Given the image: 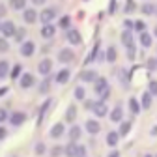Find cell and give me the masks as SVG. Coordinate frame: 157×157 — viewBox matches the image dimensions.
I'll list each match as a JSON object with an SVG mask.
<instances>
[{"instance_id": "obj_1", "label": "cell", "mask_w": 157, "mask_h": 157, "mask_svg": "<svg viewBox=\"0 0 157 157\" xmlns=\"http://www.w3.org/2000/svg\"><path fill=\"white\" fill-rule=\"evenodd\" d=\"M95 94L101 97V99H107L109 94H110V88H109V82H107V78L103 77H97V81H95Z\"/></svg>"}, {"instance_id": "obj_2", "label": "cell", "mask_w": 157, "mask_h": 157, "mask_svg": "<svg viewBox=\"0 0 157 157\" xmlns=\"http://www.w3.org/2000/svg\"><path fill=\"white\" fill-rule=\"evenodd\" d=\"M56 17V10H52V8H47V10H43L41 13H39V21H41L43 25H51V21Z\"/></svg>"}, {"instance_id": "obj_3", "label": "cell", "mask_w": 157, "mask_h": 157, "mask_svg": "<svg viewBox=\"0 0 157 157\" xmlns=\"http://www.w3.org/2000/svg\"><path fill=\"white\" fill-rule=\"evenodd\" d=\"M66 37H67V41H69V43H73V45H78V43L82 41L81 32H78V30H69V32L66 34Z\"/></svg>"}, {"instance_id": "obj_4", "label": "cell", "mask_w": 157, "mask_h": 157, "mask_svg": "<svg viewBox=\"0 0 157 157\" xmlns=\"http://www.w3.org/2000/svg\"><path fill=\"white\" fill-rule=\"evenodd\" d=\"M0 32H2L6 37H11V36H15L17 30H15V25H13L11 21H6V23L2 25V28H0Z\"/></svg>"}, {"instance_id": "obj_5", "label": "cell", "mask_w": 157, "mask_h": 157, "mask_svg": "<svg viewBox=\"0 0 157 157\" xmlns=\"http://www.w3.org/2000/svg\"><path fill=\"white\" fill-rule=\"evenodd\" d=\"M73 58H75V54H73V51H71V49H64V51H60V54H58V60L64 62V64L71 62Z\"/></svg>"}, {"instance_id": "obj_6", "label": "cell", "mask_w": 157, "mask_h": 157, "mask_svg": "<svg viewBox=\"0 0 157 157\" xmlns=\"http://www.w3.org/2000/svg\"><path fill=\"white\" fill-rule=\"evenodd\" d=\"M34 51H36V45H34L32 41H25L23 47H21V54H23V56H32Z\"/></svg>"}, {"instance_id": "obj_7", "label": "cell", "mask_w": 157, "mask_h": 157, "mask_svg": "<svg viewBox=\"0 0 157 157\" xmlns=\"http://www.w3.org/2000/svg\"><path fill=\"white\" fill-rule=\"evenodd\" d=\"M81 81H84V82L97 81V73H95V71H92V69H86V71H82V73H81Z\"/></svg>"}, {"instance_id": "obj_8", "label": "cell", "mask_w": 157, "mask_h": 157, "mask_svg": "<svg viewBox=\"0 0 157 157\" xmlns=\"http://www.w3.org/2000/svg\"><path fill=\"white\" fill-rule=\"evenodd\" d=\"M21 88H30V86H34V75H30V73H25L23 77H21Z\"/></svg>"}, {"instance_id": "obj_9", "label": "cell", "mask_w": 157, "mask_h": 157, "mask_svg": "<svg viewBox=\"0 0 157 157\" xmlns=\"http://www.w3.org/2000/svg\"><path fill=\"white\" fill-rule=\"evenodd\" d=\"M51 67H52V62L45 58V60H41V62H39V66H37V71L41 73V75H47V73L51 71Z\"/></svg>"}, {"instance_id": "obj_10", "label": "cell", "mask_w": 157, "mask_h": 157, "mask_svg": "<svg viewBox=\"0 0 157 157\" xmlns=\"http://www.w3.org/2000/svg\"><path fill=\"white\" fill-rule=\"evenodd\" d=\"M99 129H101L99 122H95V120H88V122H86V131H88V133L95 135V133H99Z\"/></svg>"}, {"instance_id": "obj_11", "label": "cell", "mask_w": 157, "mask_h": 157, "mask_svg": "<svg viewBox=\"0 0 157 157\" xmlns=\"http://www.w3.org/2000/svg\"><path fill=\"white\" fill-rule=\"evenodd\" d=\"M10 120H11V124H13V125H21V124L26 120V116H25L23 112H13Z\"/></svg>"}, {"instance_id": "obj_12", "label": "cell", "mask_w": 157, "mask_h": 157, "mask_svg": "<svg viewBox=\"0 0 157 157\" xmlns=\"http://www.w3.org/2000/svg\"><path fill=\"white\" fill-rule=\"evenodd\" d=\"M94 112L97 114V116H105L107 114V105L103 103V101H99V103H94Z\"/></svg>"}, {"instance_id": "obj_13", "label": "cell", "mask_w": 157, "mask_h": 157, "mask_svg": "<svg viewBox=\"0 0 157 157\" xmlns=\"http://www.w3.org/2000/svg\"><path fill=\"white\" fill-rule=\"evenodd\" d=\"M77 151H78V146H77L75 142H71V144H67V146L64 148V153H66L67 157H77Z\"/></svg>"}, {"instance_id": "obj_14", "label": "cell", "mask_w": 157, "mask_h": 157, "mask_svg": "<svg viewBox=\"0 0 157 157\" xmlns=\"http://www.w3.org/2000/svg\"><path fill=\"white\" fill-rule=\"evenodd\" d=\"M25 21H26L28 25L36 23V21H37V13H36L34 10H25Z\"/></svg>"}, {"instance_id": "obj_15", "label": "cell", "mask_w": 157, "mask_h": 157, "mask_svg": "<svg viewBox=\"0 0 157 157\" xmlns=\"http://www.w3.org/2000/svg\"><path fill=\"white\" fill-rule=\"evenodd\" d=\"M54 32H56V28H54L52 25H45V26L41 28V36H43L45 39H49V37H52V36H54Z\"/></svg>"}, {"instance_id": "obj_16", "label": "cell", "mask_w": 157, "mask_h": 157, "mask_svg": "<svg viewBox=\"0 0 157 157\" xmlns=\"http://www.w3.org/2000/svg\"><path fill=\"white\" fill-rule=\"evenodd\" d=\"M75 118H77V107L75 105H69L67 107V112H66V120L67 122H75Z\"/></svg>"}, {"instance_id": "obj_17", "label": "cell", "mask_w": 157, "mask_h": 157, "mask_svg": "<svg viewBox=\"0 0 157 157\" xmlns=\"http://www.w3.org/2000/svg\"><path fill=\"white\" fill-rule=\"evenodd\" d=\"M122 116H124L122 107H116V109L110 112V120H112V122H120V120H122Z\"/></svg>"}, {"instance_id": "obj_18", "label": "cell", "mask_w": 157, "mask_h": 157, "mask_svg": "<svg viewBox=\"0 0 157 157\" xmlns=\"http://www.w3.org/2000/svg\"><path fill=\"white\" fill-rule=\"evenodd\" d=\"M67 81H69V71H67V69H62L60 73L56 75V82L64 84V82H67Z\"/></svg>"}, {"instance_id": "obj_19", "label": "cell", "mask_w": 157, "mask_h": 157, "mask_svg": "<svg viewBox=\"0 0 157 157\" xmlns=\"http://www.w3.org/2000/svg\"><path fill=\"white\" fill-rule=\"evenodd\" d=\"M62 133H64V124H56V125L51 129V136H54V139L62 136Z\"/></svg>"}, {"instance_id": "obj_20", "label": "cell", "mask_w": 157, "mask_h": 157, "mask_svg": "<svg viewBox=\"0 0 157 157\" xmlns=\"http://www.w3.org/2000/svg\"><path fill=\"white\" fill-rule=\"evenodd\" d=\"M140 45L142 47H150L151 45V36L148 32H140Z\"/></svg>"}, {"instance_id": "obj_21", "label": "cell", "mask_w": 157, "mask_h": 157, "mask_svg": "<svg viewBox=\"0 0 157 157\" xmlns=\"http://www.w3.org/2000/svg\"><path fill=\"white\" fill-rule=\"evenodd\" d=\"M78 136H81V127L73 125V127H71V131H69V139H71V142L78 140Z\"/></svg>"}, {"instance_id": "obj_22", "label": "cell", "mask_w": 157, "mask_h": 157, "mask_svg": "<svg viewBox=\"0 0 157 157\" xmlns=\"http://www.w3.org/2000/svg\"><path fill=\"white\" fill-rule=\"evenodd\" d=\"M122 43L125 47H131L133 45V36H131V32H124L122 34Z\"/></svg>"}, {"instance_id": "obj_23", "label": "cell", "mask_w": 157, "mask_h": 157, "mask_svg": "<svg viewBox=\"0 0 157 157\" xmlns=\"http://www.w3.org/2000/svg\"><path fill=\"white\" fill-rule=\"evenodd\" d=\"M107 144H109V146H116V144H118V133L110 131V133L107 135Z\"/></svg>"}, {"instance_id": "obj_24", "label": "cell", "mask_w": 157, "mask_h": 157, "mask_svg": "<svg viewBox=\"0 0 157 157\" xmlns=\"http://www.w3.org/2000/svg\"><path fill=\"white\" fill-rule=\"evenodd\" d=\"M150 107H151V94L146 92L142 94V109H150Z\"/></svg>"}, {"instance_id": "obj_25", "label": "cell", "mask_w": 157, "mask_h": 157, "mask_svg": "<svg viewBox=\"0 0 157 157\" xmlns=\"http://www.w3.org/2000/svg\"><path fill=\"white\" fill-rule=\"evenodd\" d=\"M10 6L13 10H23L26 6V0H10Z\"/></svg>"}, {"instance_id": "obj_26", "label": "cell", "mask_w": 157, "mask_h": 157, "mask_svg": "<svg viewBox=\"0 0 157 157\" xmlns=\"http://www.w3.org/2000/svg\"><path fill=\"white\" fill-rule=\"evenodd\" d=\"M84 95H86V92H84L82 86H77L75 88V97H77V99H84Z\"/></svg>"}, {"instance_id": "obj_27", "label": "cell", "mask_w": 157, "mask_h": 157, "mask_svg": "<svg viewBox=\"0 0 157 157\" xmlns=\"http://www.w3.org/2000/svg\"><path fill=\"white\" fill-rule=\"evenodd\" d=\"M129 131H131V124H129V122H124L122 127H120V133H118V135H127Z\"/></svg>"}, {"instance_id": "obj_28", "label": "cell", "mask_w": 157, "mask_h": 157, "mask_svg": "<svg viewBox=\"0 0 157 157\" xmlns=\"http://www.w3.org/2000/svg\"><path fill=\"white\" fill-rule=\"evenodd\" d=\"M107 60H109V62H114V60H116V49H114V47H110V49L107 51Z\"/></svg>"}, {"instance_id": "obj_29", "label": "cell", "mask_w": 157, "mask_h": 157, "mask_svg": "<svg viewBox=\"0 0 157 157\" xmlns=\"http://www.w3.org/2000/svg\"><path fill=\"white\" fill-rule=\"evenodd\" d=\"M8 77V62H0V78Z\"/></svg>"}, {"instance_id": "obj_30", "label": "cell", "mask_w": 157, "mask_h": 157, "mask_svg": "<svg viewBox=\"0 0 157 157\" xmlns=\"http://www.w3.org/2000/svg\"><path fill=\"white\" fill-rule=\"evenodd\" d=\"M129 107H131V110H133L135 114L140 110V107H139V101H136V99H129Z\"/></svg>"}, {"instance_id": "obj_31", "label": "cell", "mask_w": 157, "mask_h": 157, "mask_svg": "<svg viewBox=\"0 0 157 157\" xmlns=\"http://www.w3.org/2000/svg\"><path fill=\"white\" fill-rule=\"evenodd\" d=\"M153 11H155L153 4H144V6H142V13H146V15H151Z\"/></svg>"}, {"instance_id": "obj_32", "label": "cell", "mask_w": 157, "mask_h": 157, "mask_svg": "<svg viewBox=\"0 0 157 157\" xmlns=\"http://www.w3.org/2000/svg\"><path fill=\"white\" fill-rule=\"evenodd\" d=\"M8 49H10V45H8V39L0 37V52H6Z\"/></svg>"}, {"instance_id": "obj_33", "label": "cell", "mask_w": 157, "mask_h": 157, "mask_svg": "<svg viewBox=\"0 0 157 157\" xmlns=\"http://www.w3.org/2000/svg\"><path fill=\"white\" fill-rule=\"evenodd\" d=\"M148 90H150V94H151V95H157V81H150Z\"/></svg>"}, {"instance_id": "obj_34", "label": "cell", "mask_w": 157, "mask_h": 157, "mask_svg": "<svg viewBox=\"0 0 157 157\" xmlns=\"http://www.w3.org/2000/svg\"><path fill=\"white\" fill-rule=\"evenodd\" d=\"M26 36V30L25 28H21V30H17L15 32V39H17V41H23V37Z\"/></svg>"}, {"instance_id": "obj_35", "label": "cell", "mask_w": 157, "mask_h": 157, "mask_svg": "<svg viewBox=\"0 0 157 157\" xmlns=\"http://www.w3.org/2000/svg\"><path fill=\"white\" fill-rule=\"evenodd\" d=\"M135 28L139 30V32H144V30H146V23H144V21H136V23H135Z\"/></svg>"}, {"instance_id": "obj_36", "label": "cell", "mask_w": 157, "mask_h": 157, "mask_svg": "<svg viewBox=\"0 0 157 157\" xmlns=\"http://www.w3.org/2000/svg\"><path fill=\"white\" fill-rule=\"evenodd\" d=\"M64 151V148H60V146H54L52 150H51V153H52V157H58V155H60Z\"/></svg>"}, {"instance_id": "obj_37", "label": "cell", "mask_w": 157, "mask_h": 157, "mask_svg": "<svg viewBox=\"0 0 157 157\" xmlns=\"http://www.w3.org/2000/svg\"><path fill=\"white\" fill-rule=\"evenodd\" d=\"M36 153H37V155L45 153V144H41V142H39V144H36Z\"/></svg>"}, {"instance_id": "obj_38", "label": "cell", "mask_w": 157, "mask_h": 157, "mask_svg": "<svg viewBox=\"0 0 157 157\" xmlns=\"http://www.w3.org/2000/svg\"><path fill=\"white\" fill-rule=\"evenodd\" d=\"M69 23H71V19H69V17H64L62 21H60V26H62V28H67V26H69Z\"/></svg>"}, {"instance_id": "obj_39", "label": "cell", "mask_w": 157, "mask_h": 157, "mask_svg": "<svg viewBox=\"0 0 157 157\" xmlns=\"http://www.w3.org/2000/svg\"><path fill=\"white\" fill-rule=\"evenodd\" d=\"M19 73H21V66H15V67H13V71H11V77H13V78H17V77H19Z\"/></svg>"}, {"instance_id": "obj_40", "label": "cell", "mask_w": 157, "mask_h": 157, "mask_svg": "<svg viewBox=\"0 0 157 157\" xmlns=\"http://www.w3.org/2000/svg\"><path fill=\"white\" fill-rule=\"evenodd\" d=\"M49 90V81H45V82H41V86H39V92H41V94H45Z\"/></svg>"}, {"instance_id": "obj_41", "label": "cell", "mask_w": 157, "mask_h": 157, "mask_svg": "<svg viewBox=\"0 0 157 157\" xmlns=\"http://www.w3.org/2000/svg\"><path fill=\"white\" fill-rule=\"evenodd\" d=\"M148 67L150 69H155L157 67V60H155V58H150V60H148Z\"/></svg>"}, {"instance_id": "obj_42", "label": "cell", "mask_w": 157, "mask_h": 157, "mask_svg": "<svg viewBox=\"0 0 157 157\" xmlns=\"http://www.w3.org/2000/svg\"><path fill=\"white\" fill-rule=\"evenodd\" d=\"M86 155V150L82 146H78V151H77V157H84Z\"/></svg>"}, {"instance_id": "obj_43", "label": "cell", "mask_w": 157, "mask_h": 157, "mask_svg": "<svg viewBox=\"0 0 157 157\" xmlns=\"http://www.w3.org/2000/svg\"><path fill=\"white\" fill-rule=\"evenodd\" d=\"M6 118H8V114H6V110H4V109H0V122H4V120H6Z\"/></svg>"}, {"instance_id": "obj_44", "label": "cell", "mask_w": 157, "mask_h": 157, "mask_svg": "<svg viewBox=\"0 0 157 157\" xmlns=\"http://www.w3.org/2000/svg\"><path fill=\"white\" fill-rule=\"evenodd\" d=\"M4 136H6V129H4V127H0V140H2Z\"/></svg>"}, {"instance_id": "obj_45", "label": "cell", "mask_w": 157, "mask_h": 157, "mask_svg": "<svg viewBox=\"0 0 157 157\" xmlns=\"http://www.w3.org/2000/svg\"><path fill=\"white\" fill-rule=\"evenodd\" d=\"M109 10H110V11H114V10H116V2H114V0L110 2V8H109Z\"/></svg>"}, {"instance_id": "obj_46", "label": "cell", "mask_w": 157, "mask_h": 157, "mask_svg": "<svg viewBox=\"0 0 157 157\" xmlns=\"http://www.w3.org/2000/svg\"><path fill=\"white\" fill-rule=\"evenodd\" d=\"M4 13H6V8H4V6H2V4H0V17H2V15H4Z\"/></svg>"}, {"instance_id": "obj_47", "label": "cell", "mask_w": 157, "mask_h": 157, "mask_svg": "<svg viewBox=\"0 0 157 157\" xmlns=\"http://www.w3.org/2000/svg\"><path fill=\"white\" fill-rule=\"evenodd\" d=\"M124 25H125V28H131V26H133V23H131V21H125Z\"/></svg>"}, {"instance_id": "obj_48", "label": "cell", "mask_w": 157, "mask_h": 157, "mask_svg": "<svg viewBox=\"0 0 157 157\" xmlns=\"http://www.w3.org/2000/svg\"><path fill=\"white\" fill-rule=\"evenodd\" d=\"M6 92H8V88H0V95H4Z\"/></svg>"}, {"instance_id": "obj_49", "label": "cell", "mask_w": 157, "mask_h": 157, "mask_svg": "<svg viewBox=\"0 0 157 157\" xmlns=\"http://www.w3.org/2000/svg\"><path fill=\"white\" fill-rule=\"evenodd\" d=\"M118 155H120V153H118V151H112V153H110L109 157H118Z\"/></svg>"}, {"instance_id": "obj_50", "label": "cell", "mask_w": 157, "mask_h": 157, "mask_svg": "<svg viewBox=\"0 0 157 157\" xmlns=\"http://www.w3.org/2000/svg\"><path fill=\"white\" fill-rule=\"evenodd\" d=\"M45 0H34V4H43Z\"/></svg>"}, {"instance_id": "obj_51", "label": "cell", "mask_w": 157, "mask_h": 157, "mask_svg": "<svg viewBox=\"0 0 157 157\" xmlns=\"http://www.w3.org/2000/svg\"><path fill=\"white\" fill-rule=\"evenodd\" d=\"M151 133H153V135H157V127H153V129H151Z\"/></svg>"}, {"instance_id": "obj_52", "label": "cell", "mask_w": 157, "mask_h": 157, "mask_svg": "<svg viewBox=\"0 0 157 157\" xmlns=\"http://www.w3.org/2000/svg\"><path fill=\"white\" fill-rule=\"evenodd\" d=\"M153 34H155V36H157V26H155V28H153Z\"/></svg>"}, {"instance_id": "obj_53", "label": "cell", "mask_w": 157, "mask_h": 157, "mask_svg": "<svg viewBox=\"0 0 157 157\" xmlns=\"http://www.w3.org/2000/svg\"><path fill=\"white\" fill-rule=\"evenodd\" d=\"M144 157H151V155H144Z\"/></svg>"}, {"instance_id": "obj_54", "label": "cell", "mask_w": 157, "mask_h": 157, "mask_svg": "<svg viewBox=\"0 0 157 157\" xmlns=\"http://www.w3.org/2000/svg\"><path fill=\"white\" fill-rule=\"evenodd\" d=\"M0 28H2V25H0Z\"/></svg>"}, {"instance_id": "obj_55", "label": "cell", "mask_w": 157, "mask_h": 157, "mask_svg": "<svg viewBox=\"0 0 157 157\" xmlns=\"http://www.w3.org/2000/svg\"><path fill=\"white\" fill-rule=\"evenodd\" d=\"M155 157H157V155H155Z\"/></svg>"}]
</instances>
